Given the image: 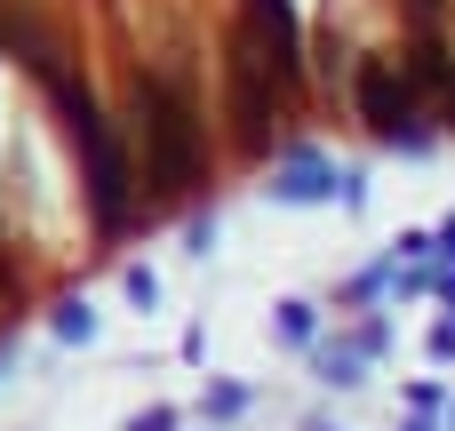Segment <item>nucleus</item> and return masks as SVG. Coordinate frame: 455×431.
Returning <instances> with one entry per match:
<instances>
[{"label": "nucleus", "instance_id": "1", "mask_svg": "<svg viewBox=\"0 0 455 431\" xmlns=\"http://www.w3.org/2000/svg\"><path fill=\"white\" fill-rule=\"evenodd\" d=\"M136 136H144V184L152 200H184L200 176V112L184 72H136Z\"/></svg>", "mask_w": 455, "mask_h": 431}, {"label": "nucleus", "instance_id": "2", "mask_svg": "<svg viewBox=\"0 0 455 431\" xmlns=\"http://www.w3.org/2000/svg\"><path fill=\"white\" fill-rule=\"evenodd\" d=\"M40 88L56 96V112H64V128H72V144H80V160H88V216H96V232H120L128 224V152H120V136H112V120L96 112V96L56 64V72H40Z\"/></svg>", "mask_w": 455, "mask_h": 431}, {"label": "nucleus", "instance_id": "3", "mask_svg": "<svg viewBox=\"0 0 455 431\" xmlns=\"http://www.w3.org/2000/svg\"><path fill=\"white\" fill-rule=\"evenodd\" d=\"M352 96H360V120L384 136V144H424V128H416V80L400 72V64H384V56H368L360 72H352Z\"/></svg>", "mask_w": 455, "mask_h": 431}, {"label": "nucleus", "instance_id": "4", "mask_svg": "<svg viewBox=\"0 0 455 431\" xmlns=\"http://www.w3.org/2000/svg\"><path fill=\"white\" fill-rule=\"evenodd\" d=\"M224 72H232V120H240V144H248V152H272L280 104H272V88H264V40L240 32L232 56H224Z\"/></svg>", "mask_w": 455, "mask_h": 431}, {"label": "nucleus", "instance_id": "5", "mask_svg": "<svg viewBox=\"0 0 455 431\" xmlns=\"http://www.w3.org/2000/svg\"><path fill=\"white\" fill-rule=\"evenodd\" d=\"M344 192V208H360V168H328L320 152H288V168L272 176V200H288V208H304V200H336Z\"/></svg>", "mask_w": 455, "mask_h": 431}, {"label": "nucleus", "instance_id": "6", "mask_svg": "<svg viewBox=\"0 0 455 431\" xmlns=\"http://www.w3.org/2000/svg\"><path fill=\"white\" fill-rule=\"evenodd\" d=\"M248 16H256V40L272 48L264 64H272L280 80H296V48H304V24H296V8H288V0H248Z\"/></svg>", "mask_w": 455, "mask_h": 431}, {"label": "nucleus", "instance_id": "7", "mask_svg": "<svg viewBox=\"0 0 455 431\" xmlns=\"http://www.w3.org/2000/svg\"><path fill=\"white\" fill-rule=\"evenodd\" d=\"M96 336V312L88 304H56V344H88Z\"/></svg>", "mask_w": 455, "mask_h": 431}, {"label": "nucleus", "instance_id": "8", "mask_svg": "<svg viewBox=\"0 0 455 431\" xmlns=\"http://www.w3.org/2000/svg\"><path fill=\"white\" fill-rule=\"evenodd\" d=\"M280 344H312V304H280Z\"/></svg>", "mask_w": 455, "mask_h": 431}, {"label": "nucleus", "instance_id": "9", "mask_svg": "<svg viewBox=\"0 0 455 431\" xmlns=\"http://www.w3.org/2000/svg\"><path fill=\"white\" fill-rule=\"evenodd\" d=\"M120 288H128V304H144V312H152V304H160V280H152V272H144V264H128V280H120Z\"/></svg>", "mask_w": 455, "mask_h": 431}, {"label": "nucleus", "instance_id": "10", "mask_svg": "<svg viewBox=\"0 0 455 431\" xmlns=\"http://www.w3.org/2000/svg\"><path fill=\"white\" fill-rule=\"evenodd\" d=\"M240 408H248L240 384H216V392H208V416H240Z\"/></svg>", "mask_w": 455, "mask_h": 431}, {"label": "nucleus", "instance_id": "11", "mask_svg": "<svg viewBox=\"0 0 455 431\" xmlns=\"http://www.w3.org/2000/svg\"><path fill=\"white\" fill-rule=\"evenodd\" d=\"M128 431H176V408H144V416H128Z\"/></svg>", "mask_w": 455, "mask_h": 431}, {"label": "nucleus", "instance_id": "12", "mask_svg": "<svg viewBox=\"0 0 455 431\" xmlns=\"http://www.w3.org/2000/svg\"><path fill=\"white\" fill-rule=\"evenodd\" d=\"M408 8H416V16H432V8H440V0H408Z\"/></svg>", "mask_w": 455, "mask_h": 431}, {"label": "nucleus", "instance_id": "13", "mask_svg": "<svg viewBox=\"0 0 455 431\" xmlns=\"http://www.w3.org/2000/svg\"><path fill=\"white\" fill-rule=\"evenodd\" d=\"M408 431H432V424H424V416H416V424H408Z\"/></svg>", "mask_w": 455, "mask_h": 431}, {"label": "nucleus", "instance_id": "14", "mask_svg": "<svg viewBox=\"0 0 455 431\" xmlns=\"http://www.w3.org/2000/svg\"><path fill=\"white\" fill-rule=\"evenodd\" d=\"M0 368H8V352H0Z\"/></svg>", "mask_w": 455, "mask_h": 431}]
</instances>
